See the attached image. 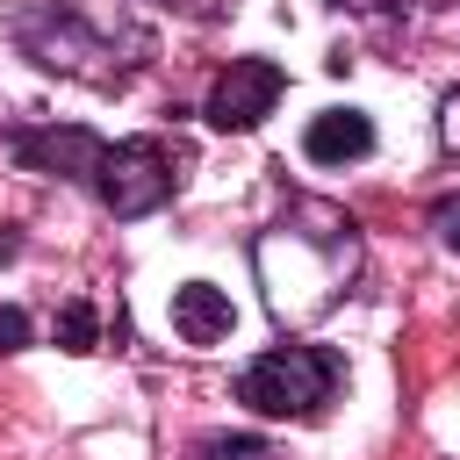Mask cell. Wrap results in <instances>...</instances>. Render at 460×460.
Instances as JSON below:
<instances>
[{
    "label": "cell",
    "mask_w": 460,
    "mask_h": 460,
    "mask_svg": "<svg viewBox=\"0 0 460 460\" xmlns=\"http://www.w3.org/2000/svg\"><path fill=\"white\" fill-rule=\"evenodd\" d=\"M252 266H259V288H266V309L302 331L316 316H331L352 280H359V230L345 208L331 201H295L259 244H252Z\"/></svg>",
    "instance_id": "obj_1"
},
{
    "label": "cell",
    "mask_w": 460,
    "mask_h": 460,
    "mask_svg": "<svg viewBox=\"0 0 460 460\" xmlns=\"http://www.w3.org/2000/svg\"><path fill=\"white\" fill-rule=\"evenodd\" d=\"M345 367L323 345H273L237 374V402L259 417H323V402L338 395Z\"/></svg>",
    "instance_id": "obj_2"
},
{
    "label": "cell",
    "mask_w": 460,
    "mask_h": 460,
    "mask_svg": "<svg viewBox=\"0 0 460 460\" xmlns=\"http://www.w3.org/2000/svg\"><path fill=\"white\" fill-rule=\"evenodd\" d=\"M22 50L50 72H72V79H115L129 58H115V36L79 7V0H29L22 22H14Z\"/></svg>",
    "instance_id": "obj_3"
},
{
    "label": "cell",
    "mask_w": 460,
    "mask_h": 460,
    "mask_svg": "<svg viewBox=\"0 0 460 460\" xmlns=\"http://www.w3.org/2000/svg\"><path fill=\"white\" fill-rule=\"evenodd\" d=\"M172 187H180V172H172V158H165V144H158V137L101 144V165H93V194H101V208H108V216L137 223V216L165 208V201H172Z\"/></svg>",
    "instance_id": "obj_4"
},
{
    "label": "cell",
    "mask_w": 460,
    "mask_h": 460,
    "mask_svg": "<svg viewBox=\"0 0 460 460\" xmlns=\"http://www.w3.org/2000/svg\"><path fill=\"white\" fill-rule=\"evenodd\" d=\"M280 86H288V79H280L273 58H230V72L208 86V108H201V115H208L216 129H259V122L273 115Z\"/></svg>",
    "instance_id": "obj_5"
},
{
    "label": "cell",
    "mask_w": 460,
    "mask_h": 460,
    "mask_svg": "<svg viewBox=\"0 0 460 460\" xmlns=\"http://www.w3.org/2000/svg\"><path fill=\"white\" fill-rule=\"evenodd\" d=\"M7 151L36 172H65V180H93V165H101V137H86V129H14Z\"/></svg>",
    "instance_id": "obj_6"
},
{
    "label": "cell",
    "mask_w": 460,
    "mask_h": 460,
    "mask_svg": "<svg viewBox=\"0 0 460 460\" xmlns=\"http://www.w3.org/2000/svg\"><path fill=\"white\" fill-rule=\"evenodd\" d=\"M374 151V122L359 115V108H323V115H309V129H302V158L309 165H352V158H367Z\"/></svg>",
    "instance_id": "obj_7"
},
{
    "label": "cell",
    "mask_w": 460,
    "mask_h": 460,
    "mask_svg": "<svg viewBox=\"0 0 460 460\" xmlns=\"http://www.w3.org/2000/svg\"><path fill=\"white\" fill-rule=\"evenodd\" d=\"M230 323H237V309H230V295H223L216 280L172 288V331H180L187 345H216V338H230Z\"/></svg>",
    "instance_id": "obj_8"
},
{
    "label": "cell",
    "mask_w": 460,
    "mask_h": 460,
    "mask_svg": "<svg viewBox=\"0 0 460 460\" xmlns=\"http://www.w3.org/2000/svg\"><path fill=\"white\" fill-rule=\"evenodd\" d=\"M58 345H65V352H101V316H93V302H65V309H58Z\"/></svg>",
    "instance_id": "obj_9"
},
{
    "label": "cell",
    "mask_w": 460,
    "mask_h": 460,
    "mask_svg": "<svg viewBox=\"0 0 460 460\" xmlns=\"http://www.w3.org/2000/svg\"><path fill=\"white\" fill-rule=\"evenodd\" d=\"M201 460H280L266 438H252V431H208L201 446H194Z\"/></svg>",
    "instance_id": "obj_10"
},
{
    "label": "cell",
    "mask_w": 460,
    "mask_h": 460,
    "mask_svg": "<svg viewBox=\"0 0 460 460\" xmlns=\"http://www.w3.org/2000/svg\"><path fill=\"white\" fill-rule=\"evenodd\" d=\"M22 345H29V316L14 302H0V352H22Z\"/></svg>",
    "instance_id": "obj_11"
},
{
    "label": "cell",
    "mask_w": 460,
    "mask_h": 460,
    "mask_svg": "<svg viewBox=\"0 0 460 460\" xmlns=\"http://www.w3.org/2000/svg\"><path fill=\"white\" fill-rule=\"evenodd\" d=\"M431 230H438V237H446V244L460 252V194H446V201L431 208Z\"/></svg>",
    "instance_id": "obj_12"
},
{
    "label": "cell",
    "mask_w": 460,
    "mask_h": 460,
    "mask_svg": "<svg viewBox=\"0 0 460 460\" xmlns=\"http://www.w3.org/2000/svg\"><path fill=\"white\" fill-rule=\"evenodd\" d=\"M438 129H446V144L460 151V93H446V108H438Z\"/></svg>",
    "instance_id": "obj_13"
},
{
    "label": "cell",
    "mask_w": 460,
    "mask_h": 460,
    "mask_svg": "<svg viewBox=\"0 0 460 460\" xmlns=\"http://www.w3.org/2000/svg\"><path fill=\"white\" fill-rule=\"evenodd\" d=\"M338 7H402V0H338Z\"/></svg>",
    "instance_id": "obj_14"
}]
</instances>
